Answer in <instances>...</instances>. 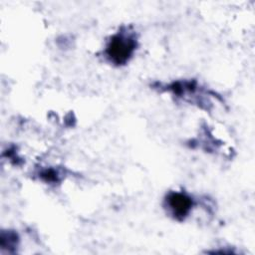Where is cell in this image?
<instances>
[{
	"label": "cell",
	"instance_id": "1",
	"mask_svg": "<svg viewBox=\"0 0 255 255\" xmlns=\"http://www.w3.org/2000/svg\"><path fill=\"white\" fill-rule=\"evenodd\" d=\"M135 47L136 39L131 32H119L109 41L105 54L111 63L123 65L131 58Z\"/></svg>",
	"mask_w": 255,
	"mask_h": 255
},
{
	"label": "cell",
	"instance_id": "2",
	"mask_svg": "<svg viewBox=\"0 0 255 255\" xmlns=\"http://www.w3.org/2000/svg\"><path fill=\"white\" fill-rule=\"evenodd\" d=\"M192 199L183 192H170L166 197V206L177 219H184L192 207Z\"/></svg>",
	"mask_w": 255,
	"mask_h": 255
}]
</instances>
